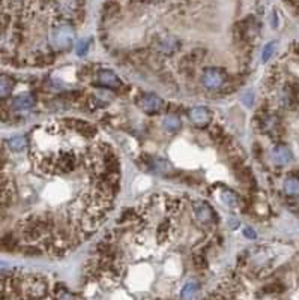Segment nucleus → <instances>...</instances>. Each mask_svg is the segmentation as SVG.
I'll return each instance as SVG.
<instances>
[{
    "instance_id": "obj_1",
    "label": "nucleus",
    "mask_w": 299,
    "mask_h": 300,
    "mask_svg": "<svg viewBox=\"0 0 299 300\" xmlns=\"http://www.w3.org/2000/svg\"><path fill=\"white\" fill-rule=\"evenodd\" d=\"M74 39H76V33L69 23H60L50 32V45L57 51L68 50L74 44Z\"/></svg>"
},
{
    "instance_id": "obj_2",
    "label": "nucleus",
    "mask_w": 299,
    "mask_h": 300,
    "mask_svg": "<svg viewBox=\"0 0 299 300\" xmlns=\"http://www.w3.org/2000/svg\"><path fill=\"white\" fill-rule=\"evenodd\" d=\"M227 81V74L221 68H207L201 74V84L209 90H216Z\"/></svg>"
},
{
    "instance_id": "obj_3",
    "label": "nucleus",
    "mask_w": 299,
    "mask_h": 300,
    "mask_svg": "<svg viewBox=\"0 0 299 300\" xmlns=\"http://www.w3.org/2000/svg\"><path fill=\"white\" fill-rule=\"evenodd\" d=\"M138 107L143 110V113L146 114H157L163 110L164 107V102L160 96L154 95V93H146V95H141L138 98Z\"/></svg>"
},
{
    "instance_id": "obj_4",
    "label": "nucleus",
    "mask_w": 299,
    "mask_h": 300,
    "mask_svg": "<svg viewBox=\"0 0 299 300\" xmlns=\"http://www.w3.org/2000/svg\"><path fill=\"white\" fill-rule=\"evenodd\" d=\"M238 30H239V39L251 41L259 33V23L253 17H248L238 24Z\"/></svg>"
},
{
    "instance_id": "obj_5",
    "label": "nucleus",
    "mask_w": 299,
    "mask_h": 300,
    "mask_svg": "<svg viewBox=\"0 0 299 300\" xmlns=\"http://www.w3.org/2000/svg\"><path fill=\"white\" fill-rule=\"evenodd\" d=\"M193 212L196 219L200 224H210L213 221V210L210 209V206L204 201H196L193 203Z\"/></svg>"
},
{
    "instance_id": "obj_6",
    "label": "nucleus",
    "mask_w": 299,
    "mask_h": 300,
    "mask_svg": "<svg viewBox=\"0 0 299 300\" xmlns=\"http://www.w3.org/2000/svg\"><path fill=\"white\" fill-rule=\"evenodd\" d=\"M97 80H98V84L102 86V87H107V89H117L120 87V78L117 75L110 71V69H101L97 72Z\"/></svg>"
},
{
    "instance_id": "obj_7",
    "label": "nucleus",
    "mask_w": 299,
    "mask_h": 300,
    "mask_svg": "<svg viewBox=\"0 0 299 300\" xmlns=\"http://www.w3.org/2000/svg\"><path fill=\"white\" fill-rule=\"evenodd\" d=\"M157 50L161 53V54H164V56H172V54H175L178 50H179V41L175 38V36H170V35H167V36H161L158 41H157Z\"/></svg>"
},
{
    "instance_id": "obj_8",
    "label": "nucleus",
    "mask_w": 299,
    "mask_h": 300,
    "mask_svg": "<svg viewBox=\"0 0 299 300\" xmlns=\"http://www.w3.org/2000/svg\"><path fill=\"white\" fill-rule=\"evenodd\" d=\"M190 120L197 128H204L210 122V113L204 107H196L190 111Z\"/></svg>"
},
{
    "instance_id": "obj_9",
    "label": "nucleus",
    "mask_w": 299,
    "mask_h": 300,
    "mask_svg": "<svg viewBox=\"0 0 299 300\" xmlns=\"http://www.w3.org/2000/svg\"><path fill=\"white\" fill-rule=\"evenodd\" d=\"M272 159L277 165H286V164H290L293 161V155H292L290 149L287 146L278 144L272 150Z\"/></svg>"
},
{
    "instance_id": "obj_10",
    "label": "nucleus",
    "mask_w": 299,
    "mask_h": 300,
    "mask_svg": "<svg viewBox=\"0 0 299 300\" xmlns=\"http://www.w3.org/2000/svg\"><path fill=\"white\" fill-rule=\"evenodd\" d=\"M33 105H35V96L30 93L18 95L12 99V107L17 111H29L30 108H33Z\"/></svg>"
},
{
    "instance_id": "obj_11",
    "label": "nucleus",
    "mask_w": 299,
    "mask_h": 300,
    "mask_svg": "<svg viewBox=\"0 0 299 300\" xmlns=\"http://www.w3.org/2000/svg\"><path fill=\"white\" fill-rule=\"evenodd\" d=\"M146 167L155 174H166L170 170V164L161 158H147Z\"/></svg>"
},
{
    "instance_id": "obj_12",
    "label": "nucleus",
    "mask_w": 299,
    "mask_h": 300,
    "mask_svg": "<svg viewBox=\"0 0 299 300\" xmlns=\"http://www.w3.org/2000/svg\"><path fill=\"white\" fill-rule=\"evenodd\" d=\"M283 188H284V192H286L289 197H298V195H299V179H298V177H293V176L287 177V179L284 180Z\"/></svg>"
},
{
    "instance_id": "obj_13",
    "label": "nucleus",
    "mask_w": 299,
    "mask_h": 300,
    "mask_svg": "<svg viewBox=\"0 0 299 300\" xmlns=\"http://www.w3.org/2000/svg\"><path fill=\"white\" fill-rule=\"evenodd\" d=\"M14 87V80L8 75H2V81H0V93H2V98H6Z\"/></svg>"
},
{
    "instance_id": "obj_14",
    "label": "nucleus",
    "mask_w": 299,
    "mask_h": 300,
    "mask_svg": "<svg viewBox=\"0 0 299 300\" xmlns=\"http://www.w3.org/2000/svg\"><path fill=\"white\" fill-rule=\"evenodd\" d=\"M8 146H9V149H11V150H14V152H21L23 149H26L27 141H26V138H24V137L17 135V137H12V138L8 141Z\"/></svg>"
},
{
    "instance_id": "obj_15",
    "label": "nucleus",
    "mask_w": 299,
    "mask_h": 300,
    "mask_svg": "<svg viewBox=\"0 0 299 300\" xmlns=\"http://www.w3.org/2000/svg\"><path fill=\"white\" fill-rule=\"evenodd\" d=\"M221 200L224 201V204H227L229 207H235L239 203V197L235 192L229 191V189H224L221 192Z\"/></svg>"
},
{
    "instance_id": "obj_16",
    "label": "nucleus",
    "mask_w": 299,
    "mask_h": 300,
    "mask_svg": "<svg viewBox=\"0 0 299 300\" xmlns=\"http://www.w3.org/2000/svg\"><path fill=\"white\" fill-rule=\"evenodd\" d=\"M164 128L170 132H175L181 128V119L178 116H167L163 122Z\"/></svg>"
},
{
    "instance_id": "obj_17",
    "label": "nucleus",
    "mask_w": 299,
    "mask_h": 300,
    "mask_svg": "<svg viewBox=\"0 0 299 300\" xmlns=\"http://www.w3.org/2000/svg\"><path fill=\"white\" fill-rule=\"evenodd\" d=\"M275 51V42H269L268 45H265L263 51H262V60L266 62L269 60V57L272 56V53Z\"/></svg>"
},
{
    "instance_id": "obj_18",
    "label": "nucleus",
    "mask_w": 299,
    "mask_h": 300,
    "mask_svg": "<svg viewBox=\"0 0 299 300\" xmlns=\"http://www.w3.org/2000/svg\"><path fill=\"white\" fill-rule=\"evenodd\" d=\"M88 47H89V41H82L77 47V54L82 56V54H86L88 51Z\"/></svg>"
},
{
    "instance_id": "obj_19",
    "label": "nucleus",
    "mask_w": 299,
    "mask_h": 300,
    "mask_svg": "<svg viewBox=\"0 0 299 300\" xmlns=\"http://www.w3.org/2000/svg\"><path fill=\"white\" fill-rule=\"evenodd\" d=\"M244 234H245L248 239H254V237H256V231L251 230V228H245V230H244Z\"/></svg>"
}]
</instances>
